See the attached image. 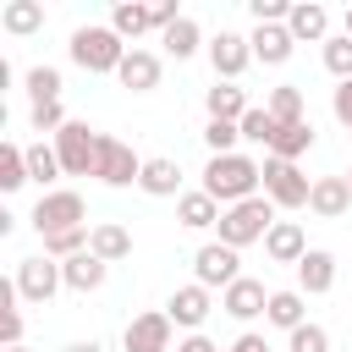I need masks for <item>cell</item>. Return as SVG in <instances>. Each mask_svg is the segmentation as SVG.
I'll return each mask as SVG.
<instances>
[{
    "label": "cell",
    "instance_id": "6da1fadb",
    "mask_svg": "<svg viewBox=\"0 0 352 352\" xmlns=\"http://www.w3.org/2000/svg\"><path fill=\"white\" fill-rule=\"evenodd\" d=\"M258 182H264V165L248 154H209V165H204V192L226 209L258 198Z\"/></svg>",
    "mask_w": 352,
    "mask_h": 352
},
{
    "label": "cell",
    "instance_id": "7a4b0ae2",
    "mask_svg": "<svg viewBox=\"0 0 352 352\" xmlns=\"http://www.w3.org/2000/svg\"><path fill=\"white\" fill-rule=\"evenodd\" d=\"M270 226H275V204H270V198H248V204H231V209L220 214V242L242 253L248 242H264Z\"/></svg>",
    "mask_w": 352,
    "mask_h": 352
},
{
    "label": "cell",
    "instance_id": "3957f363",
    "mask_svg": "<svg viewBox=\"0 0 352 352\" xmlns=\"http://www.w3.org/2000/svg\"><path fill=\"white\" fill-rule=\"evenodd\" d=\"M72 60H77L82 72H121L126 44H121L116 28H77V33H72Z\"/></svg>",
    "mask_w": 352,
    "mask_h": 352
},
{
    "label": "cell",
    "instance_id": "277c9868",
    "mask_svg": "<svg viewBox=\"0 0 352 352\" xmlns=\"http://www.w3.org/2000/svg\"><path fill=\"white\" fill-rule=\"evenodd\" d=\"M55 154H60L66 176H94V165H99V132L88 121H66L55 132Z\"/></svg>",
    "mask_w": 352,
    "mask_h": 352
},
{
    "label": "cell",
    "instance_id": "5b68a950",
    "mask_svg": "<svg viewBox=\"0 0 352 352\" xmlns=\"http://www.w3.org/2000/svg\"><path fill=\"white\" fill-rule=\"evenodd\" d=\"M264 198L275 204V209H308V198H314V182L292 165V160H264Z\"/></svg>",
    "mask_w": 352,
    "mask_h": 352
},
{
    "label": "cell",
    "instance_id": "8992f818",
    "mask_svg": "<svg viewBox=\"0 0 352 352\" xmlns=\"http://www.w3.org/2000/svg\"><path fill=\"white\" fill-rule=\"evenodd\" d=\"M82 198L72 192V187H55V192H44L38 204H33V226H38V236H60V231H82Z\"/></svg>",
    "mask_w": 352,
    "mask_h": 352
},
{
    "label": "cell",
    "instance_id": "52a82bcc",
    "mask_svg": "<svg viewBox=\"0 0 352 352\" xmlns=\"http://www.w3.org/2000/svg\"><path fill=\"white\" fill-rule=\"evenodd\" d=\"M60 286H66V275H60V264H55L50 253H38V258H22V264H16V297H22V302H38V308H44Z\"/></svg>",
    "mask_w": 352,
    "mask_h": 352
},
{
    "label": "cell",
    "instance_id": "ba28073f",
    "mask_svg": "<svg viewBox=\"0 0 352 352\" xmlns=\"http://www.w3.org/2000/svg\"><path fill=\"white\" fill-rule=\"evenodd\" d=\"M236 264H242V258H236V248H226V242H204V248L192 253V275H198V286H209V292H214V286H220V292L236 286V280H242Z\"/></svg>",
    "mask_w": 352,
    "mask_h": 352
},
{
    "label": "cell",
    "instance_id": "9c48e42d",
    "mask_svg": "<svg viewBox=\"0 0 352 352\" xmlns=\"http://www.w3.org/2000/svg\"><path fill=\"white\" fill-rule=\"evenodd\" d=\"M94 176H99L104 187H132V182L143 176V160H138L121 138H104V132H99V165H94Z\"/></svg>",
    "mask_w": 352,
    "mask_h": 352
},
{
    "label": "cell",
    "instance_id": "30bf717a",
    "mask_svg": "<svg viewBox=\"0 0 352 352\" xmlns=\"http://www.w3.org/2000/svg\"><path fill=\"white\" fill-rule=\"evenodd\" d=\"M121 346H126V352H170V314H165V308L138 314V319L121 330Z\"/></svg>",
    "mask_w": 352,
    "mask_h": 352
},
{
    "label": "cell",
    "instance_id": "8fae6325",
    "mask_svg": "<svg viewBox=\"0 0 352 352\" xmlns=\"http://www.w3.org/2000/svg\"><path fill=\"white\" fill-rule=\"evenodd\" d=\"M248 60H253V44H248L242 33H220V38H209V66H214V82H236V77L248 72Z\"/></svg>",
    "mask_w": 352,
    "mask_h": 352
},
{
    "label": "cell",
    "instance_id": "7c38bea8",
    "mask_svg": "<svg viewBox=\"0 0 352 352\" xmlns=\"http://www.w3.org/2000/svg\"><path fill=\"white\" fill-rule=\"evenodd\" d=\"M209 308H214V302H209V286H198V280H192V286H176V292H170V302H165L170 324H182L187 336L209 319Z\"/></svg>",
    "mask_w": 352,
    "mask_h": 352
},
{
    "label": "cell",
    "instance_id": "4fadbf2b",
    "mask_svg": "<svg viewBox=\"0 0 352 352\" xmlns=\"http://www.w3.org/2000/svg\"><path fill=\"white\" fill-rule=\"evenodd\" d=\"M220 308H226L231 319H242V324H248V319H258V314L270 308V292H264V280L242 275L236 286H226V292H220Z\"/></svg>",
    "mask_w": 352,
    "mask_h": 352
},
{
    "label": "cell",
    "instance_id": "5bb4252c",
    "mask_svg": "<svg viewBox=\"0 0 352 352\" xmlns=\"http://www.w3.org/2000/svg\"><path fill=\"white\" fill-rule=\"evenodd\" d=\"M264 253H270L275 264H302V258H308V236H302V226H297V220H275L270 236H264Z\"/></svg>",
    "mask_w": 352,
    "mask_h": 352
},
{
    "label": "cell",
    "instance_id": "9a60e30c",
    "mask_svg": "<svg viewBox=\"0 0 352 352\" xmlns=\"http://www.w3.org/2000/svg\"><path fill=\"white\" fill-rule=\"evenodd\" d=\"M330 286H336V253L308 248V258L297 264V292H302V297H324Z\"/></svg>",
    "mask_w": 352,
    "mask_h": 352
},
{
    "label": "cell",
    "instance_id": "2e32d148",
    "mask_svg": "<svg viewBox=\"0 0 352 352\" xmlns=\"http://www.w3.org/2000/svg\"><path fill=\"white\" fill-rule=\"evenodd\" d=\"M248 44H253V60H264V66H286L292 50H297V38H292L286 22H275V28H253Z\"/></svg>",
    "mask_w": 352,
    "mask_h": 352
},
{
    "label": "cell",
    "instance_id": "e0dca14e",
    "mask_svg": "<svg viewBox=\"0 0 352 352\" xmlns=\"http://www.w3.org/2000/svg\"><path fill=\"white\" fill-rule=\"evenodd\" d=\"M160 55L154 50H126V60H121V88H132V94H148V88H160Z\"/></svg>",
    "mask_w": 352,
    "mask_h": 352
},
{
    "label": "cell",
    "instance_id": "ac0fdd59",
    "mask_svg": "<svg viewBox=\"0 0 352 352\" xmlns=\"http://www.w3.org/2000/svg\"><path fill=\"white\" fill-rule=\"evenodd\" d=\"M308 209H314L319 220H341V214L352 209V187H346V176H319V182H314Z\"/></svg>",
    "mask_w": 352,
    "mask_h": 352
},
{
    "label": "cell",
    "instance_id": "d6986e66",
    "mask_svg": "<svg viewBox=\"0 0 352 352\" xmlns=\"http://www.w3.org/2000/svg\"><path fill=\"white\" fill-rule=\"evenodd\" d=\"M60 275H66V292L88 297V292H99V286H104L110 264H104V258H94V253H77V258H66V264H60Z\"/></svg>",
    "mask_w": 352,
    "mask_h": 352
},
{
    "label": "cell",
    "instance_id": "ffe728a7",
    "mask_svg": "<svg viewBox=\"0 0 352 352\" xmlns=\"http://www.w3.org/2000/svg\"><path fill=\"white\" fill-rule=\"evenodd\" d=\"M220 214H226V209H220V204H214V198H209L204 187H198V192H182V198H176V220H182L187 231H209V226H220Z\"/></svg>",
    "mask_w": 352,
    "mask_h": 352
},
{
    "label": "cell",
    "instance_id": "44dd1931",
    "mask_svg": "<svg viewBox=\"0 0 352 352\" xmlns=\"http://www.w3.org/2000/svg\"><path fill=\"white\" fill-rule=\"evenodd\" d=\"M138 187H143L148 198H176V192H182V165H176V160H143Z\"/></svg>",
    "mask_w": 352,
    "mask_h": 352
},
{
    "label": "cell",
    "instance_id": "7402d4cb",
    "mask_svg": "<svg viewBox=\"0 0 352 352\" xmlns=\"http://www.w3.org/2000/svg\"><path fill=\"white\" fill-rule=\"evenodd\" d=\"M286 28H292V38H297V44H302V38L324 44V33H330V11H324V6H314V0H302V6H292Z\"/></svg>",
    "mask_w": 352,
    "mask_h": 352
},
{
    "label": "cell",
    "instance_id": "603a6c76",
    "mask_svg": "<svg viewBox=\"0 0 352 352\" xmlns=\"http://www.w3.org/2000/svg\"><path fill=\"white\" fill-rule=\"evenodd\" d=\"M204 104H209V121H242L253 104H248V94L236 88V82H214L209 94H204Z\"/></svg>",
    "mask_w": 352,
    "mask_h": 352
},
{
    "label": "cell",
    "instance_id": "cb8c5ba5",
    "mask_svg": "<svg viewBox=\"0 0 352 352\" xmlns=\"http://www.w3.org/2000/svg\"><path fill=\"white\" fill-rule=\"evenodd\" d=\"M88 253H94V258H104V264H116V258H126V253H132V231H126V226H116V220H104V226H94Z\"/></svg>",
    "mask_w": 352,
    "mask_h": 352
},
{
    "label": "cell",
    "instance_id": "d4e9b609",
    "mask_svg": "<svg viewBox=\"0 0 352 352\" xmlns=\"http://www.w3.org/2000/svg\"><path fill=\"white\" fill-rule=\"evenodd\" d=\"M0 28L16 33V38H28V33L44 28V6H38V0H11V6L0 11Z\"/></svg>",
    "mask_w": 352,
    "mask_h": 352
},
{
    "label": "cell",
    "instance_id": "484cf974",
    "mask_svg": "<svg viewBox=\"0 0 352 352\" xmlns=\"http://www.w3.org/2000/svg\"><path fill=\"white\" fill-rule=\"evenodd\" d=\"M308 148H314V126H308V121L280 126V132H275V143H270V154H275V160H292V165H297Z\"/></svg>",
    "mask_w": 352,
    "mask_h": 352
},
{
    "label": "cell",
    "instance_id": "4316f807",
    "mask_svg": "<svg viewBox=\"0 0 352 352\" xmlns=\"http://www.w3.org/2000/svg\"><path fill=\"white\" fill-rule=\"evenodd\" d=\"M302 314H308V308H302V292H297V286H292V292H270V308H264V319H270V324L297 330V324H308Z\"/></svg>",
    "mask_w": 352,
    "mask_h": 352
},
{
    "label": "cell",
    "instance_id": "83f0119b",
    "mask_svg": "<svg viewBox=\"0 0 352 352\" xmlns=\"http://www.w3.org/2000/svg\"><path fill=\"white\" fill-rule=\"evenodd\" d=\"M264 110H270L280 126H292V121H308V116H302V88H297V82H280V88H270Z\"/></svg>",
    "mask_w": 352,
    "mask_h": 352
},
{
    "label": "cell",
    "instance_id": "f1b7e54d",
    "mask_svg": "<svg viewBox=\"0 0 352 352\" xmlns=\"http://www.w3.org/2000/svg\"><path fill=\"white\" fill-rule=\"evenodd\" d=\"M110 28H116L121 38H138V33L160 28V22H154V6H132V0H126V6H116V11H110Z\"/></svg>",
    "mask_w": 352,
    "mask_h": 352
},
{
    "label": "cell",
    "instance_id": "f546056e",
    "mask_svg": "<svg viewBox=\"0 0 352 352\" xmlns=\"http://www.w3.org/2000/svg\"><path fill=\"white\" fill-rule=\"evenodd\" d=\"M160 44H165V55H176V60H187V55L198 50V22H192V16H182V22H170V28L160 33Z\"/></svg>",
    "mask_w": 352,
    "mask_h": 352
},
{
    "label": "cell",
    "instance_id": "4dcf8cb0",
    "mask_svg": "<svg viewBox=\"0 0 352 352\" xmlns=\"http://www.w3.org/2000/svg\"><path fill=\"white\" fill-rule=\"evenodd\" d=\"M236 126H242V143H264V148H270V143H275V132H280V121H275L264 104H253Z\"/></svg>",
    "mask_w": 352,
    "mask_h": 352
},
{
    "label": "cell",
    "instance_id": "1f68e13d",
    "mask_svg": "<svg viewBox=\"0 0 352 352\" xmlns=\"http://www.w3.org/2000/svg\"><path fill=\"white\" fill-rule=\"evenodd\" d=\"M22 182H33V176H28V148L6 143V148H0V187H6V192H16Z\"/></svg>",
    "mask_w": 352,
    "mask_h": 352
},
{
    "label": "cell",
    "instance_id": "d6a6232c",
    "mask_svg": "<svg viewBox=\"0 0 352 352\" xmlns=\"http://www.w3.org/2000/svg\"><path fill=\"white\" fill-rule=\"evenodd\" d=\"M88 236H94L88 226H82V231H60V236H44V253H50L55 264H66V258H77V253H88Z\"/></svg>",
    "mask_w": 352,
    "mask_h": 352
},
{
    "label": "cell",
    "instance_id": "836d02e7",
    "mask_svg": "<svg viewBox=\"0 0 352 352\" xmlns=\"http://www.w3.org/2000/svg\"><path fill=\"white\" fill-rule=\"evenodd\" d=\"M28 94H33V104H55L60 99V72L55 66H33L28 72Z\"/></svg>",
    "mask_w": 352,
    "mask_h": 352
},
{
    "label": "cell",
    "instance_id": "e575fe53",
    "mask_svg": "<svg viewBox=\"0 0 352 352\" xmlns=\"http://www.w3.org/2000/svg\"><path fill=\"white\" fill-rule=\"evenodd\" d=\"M28 176L50 187L55 176H66V170H60V154H55V148H44V143H33V148H28Z\"/></svg>",
    "mask_w": 352,
    "mask_h": 352
},
{
    "label": "cell",
    "instance_id": "d590c367",
    "mask_svg": "<svg viewBox=\"0 0 352 352\" xmlns=\"http://www.w3.org/2000/svg\"><path fill=\"white\" fill-rule=\"evenodd\" d=\"M324 72H330L336 82L352 77V38H346V33H341V38H324Z\"/></svg>",
    "mask_w": 352,
    "mask_h": 352
},
{
    "label": "cell",
    "instance_id": "8d00e7d4",
    "mask_svg": "<svg viewBox=\"0 0 352 352\" xmlns=\"http://www.w3.org/2000/svg\"><path fill=\"white\" fill-rule=\"evenodd\" d=\"M236 138H242V126H236V121H209V126H204L209 154H236Z\"/></svg>",
    "mask_w": 352,
    "mask_h": 352
},
{
    "label": "cell",
    "instance_id": "74e56055",
    "mask_svg": "<svg viewBox=\"0 0 352 352\" xmlns=\"http://www.w3.org/2000/svg\"><path fill=\"white\" fill-rule=\"evenodd\" d=\"M286 352H330V336H324V324H297Z\"/></svg>",
    "mask_w": 352,
    "mask_h": 352
},
{
    "label": "cell",
    "instance_id": "f35d334b",
    "mask_svg": "<svg viewBox=\"0 0 352 352\" xmlns=\"http://www.w3.org/2000/svg\"><path fill=\"white\" fill-rule=\"evenodd\" d=\"M66 121H72V116L60 110V99H55V104H33V132H60Z\"/></svg>",
    "mask_w": 352,
    "mask_h": 352
},
{
    "label": "cell",
    "instance_id": "ab89813d",
    "mask_svg": "<svg viewBox=\"0 0 352 352\" xmlns=\"http://www.w3.org/2000/svg\"><path fill=\"white\" fill-rule=\"evenodd\" d=\"M330 110H336V121L352 132V77H346V82H336V94H330Z\"/></svg>",
    "mask_w": 352,
    "mask_h": 352
},
{
    "label": "cell",
    "instance_id": "60d3db41",
    "mask_svg": "<svg viewBox=\"0 0 352 352\" xmlns=\"http://www.w3.org/2000/svg\"><path fill=\"white\" fill-rule=\"evenodd\" d=\"M0 341L22 346V308H0Z\"/></svg>",
    "mask_w": 352,
    "mask_h": 352
},
{
    "label": "cell",
    "instance_id": "b9f144b4",
    "mask_svg": "<svg viewBox=\"0 0 352 352\" xmlns=\"http://www.w3.org/2000/svg\"><path fill=\"white\" fill-rule=\"evenodd\" d=\"M176 352H220V346H214V341H209L204 330H192L187 341H176Z\"/></svg>",
    "mask_w": 352,
    "mask_h": 352
},
{
    "label": "cell",
    "instance_id": "7bdbcfd3",
    "mask_svg": "<svg viewBox=\"0 0 352 352\" xmlns=\"http://www.w3.org/2000/svg\"><path fill=\"white\" fill-rule=\"evenodd\" d=\"M226 352H270V346H264V336L248 330V336H236V346H226Z\"/></svg>",
    "mask_w": 352,
    "mask_h": 352
},
{
    "label": "cell",
    "instance_id": "ee69618b",
    "mask_svg": "<svg viewBox=\"0 0 352 352\" xmlns=\"http://www.w3.org/2000/svg\"><path fill=\"white\" fill-rule=\"evenodd\" d=\"M60 352H99V341H72V346H60Z\"/></svg>",
    "mask_w": 352,
    "mask_h": 352
},
{
    "label": "cell",
    "instance_id": "f6af8a7d",
    "mask_svg": "<svg viewBox=\"0 0 352 352\" xmlns=\"http://www.w3.org/2000/svg\"><path fill=\"white\" fill-rule=\"evenodd\" d=\"M346 38H352V6H346Z\"/></svg>",
    "mask_w": 352,
    "mask_h": 352
},
{
    "label": "cell",
    "instance_id": "bcb514c9",
    "mask_svg": "<svg viewBox=\"0 0 352 352\" xmlns=\"http://www.w3.org/2000/svg\"><path fill=\"white\" fill-rule=\"evenodd\" d=\"M6 352H28V346H6Z\"/></svg>",
    "mask_w": 352,
    "mask_h": 352
},
{
    "label": "cell",
    "instance_id": "7dc6e473",
    "mask_svg": "<svg viewBox=\"0 0 352 352\" xmlns=\"http://www.w3.org/2000/svg\"><path fill=\"white\" fill-rule=\"evenodd\" d=\"M346 187H352V170H346Z\"/></svg>",
    "mask_w": 352,
    "mask_h": 352
}]
</instances>
